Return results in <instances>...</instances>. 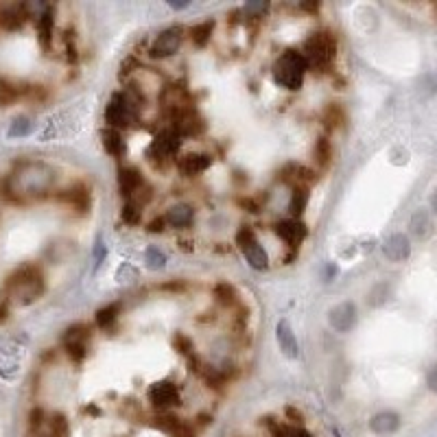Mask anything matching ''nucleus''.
Masks as SVG:
<instances>
[{
  "label": "nucleus",
  "instance_id": "obj_28",
  "mask_svg": "<svg viewBox=\"0 0 437 437\" xmlns=\"http://www.w3.org/2000/svg\"><path fill=\"white\" fill-rule=\"evenodd\" d=\"M214 299H216V304L218 306H223V308H232L236 304V297H239V293H236V289L234 286H232L230 282H218L216 286H214Z\"/></svg>",
  "mask_w": 437,
  "mask_h": 437
},
{
  "label": "nucleus",
  "instance_id": "obj_48",
  "mask_svg": "<svg viewBox=\"0 0 437 437\" xmlns=\"http://www.w3.org/2000/svg\"><path fill=\"white\" fill-rule=\"evenodd\" d=\"M103 256H105V248H103V243H99V248H97V261L99 263L103 261Z\"/></svg>",
  "mask_w": 437,
  "mask_h": 437
},
{
  "label": "nucleus",
  "instance_id": "obj_39",
  "mask_svg": "<svg viewBox=\"0 0 437 437\" xmlns=\"http://www.w3.org/2000/svg\"><path fill=\"white\" fill-rule=\"evenodd\" d=\"M147 263L151 269H162L167 265V256H164L158 248H149L147 250Z\"/></svg>",
  "mask_w": 437,
  "mask_h": 437
},
{
  "label": "nucleus",
  "instance_id": "obj_47",
  "mask_svg": "<svg viewBox=\"0 0 437 437\" xmlns=\"http://www.w3.org/2000/svg\"><path fill=\"white\" fill-rule=\"evenodd\" d=\"M7 313H9V308H7V299H3V302H0V322H5V319H7Z\"/></svg>",
  "mask_w": 437,
  "mask_h": 437
},
{
  "label": "nucleus",
  "instance_id": "obj_4",
  "mask_svg": "<svg viewBox=\"0 0 437 437\" xmlns=\"http://www.w3.org/2000/svg\"><path fill=\"white\" fill-rule=\"evenodd\" d=\"M302 55L308 62V68H315V71H328L337 55V39L331 31H317L313 33L306 44Z\"/></svg>",
  "mask_w": 437,
  "mask_h": 437
},
{
  "label": "nucleus",
  "instance_id": "obj_19",
  "mask_svg": "<svg viewBox=\"0 0 437 437\" xmlns=\"http://www.w3.org/2000/svg\"><path fill=\"white\" fill-rule=\"evenodd\" d=\"M210 164H212V160L206 154H186L177 160V169H180L184 175H199L206 171Z\"/></svg>",
  "mask_w": 437,
  "mask_h": 437
},
{
  "label": "nucleus",
  "instance_id": "obj_49",
  "mask_svg": "<svg viewBox=\"0 0 437 437\" xmlns=\"http://www.w3.org/2000/svg\"><path fill=\"white\" fill-rule=\"evenodd\" d=\"M302 9H306V11H319L322 5L319 3H315V5H302Z\"/></svg>",
  "mask_w": 437,
  "mask_h": 437
},
{
  "label": "nucleus",
  "instance_id": "obj_18",
  "mask_svg": "<svg viewBox=\"0 0 437 437\" xmlns=\"http://www.w3.org/2000/svg\"><path fill=\"white\" fill-rule=\"evenodd\" d=\"M53 31H55V11H53V7H46L37 16V39L44 50H50Z\"/></svg>",
  "mask_w": 437,
  "mask_h": 437
},
{
  "label": "nucleus",
  "instance_id": "obj_5",
  "mask_svg": "<svg viewBox=\"0 0 437 437\" xmlns=\"http://www.w3.org/2000/svg\"><path fill=\"white\" fill-rule=\"evenodd\" d=\"M105 120H107V127L112 129L131 127L133 122L138 120V105H136L127 94L116 92L105 107Z\"/></svg>",
  "mask_w": 437,
  "mask_h": 437
},
{
  "label": "nucleus",
  "instance_id": "obj_7",
  "mask_svg": "<svg viewBox=\"0 0 437 437\" xmlns=\"http://www.w3.org/2000/svg\"><path fill=\"white\" fill-rule=\"evenodd\" d=\"M88 344H90V328L86 324H75L64 335V350L75 363H81L88 357Z\"/></svg>",
  "mask_w": 437,
  "mask_h": 437
},
{
  "label": "nucleus",
  "instance_id": "obj_29",
  "mask_svg": "<svg viewBox=\"0 0 437 437\" xmlns=\"http://www.w3.org/2000/svg\"><path fill=\"white\" fill-rule=\"evenodd\" d=\"M151 425L158 429V431H164V433H169L171 437H175L177 433H180V429H182V425L184 422L177 418V416H173V413H160V416H156L154 420H151Z\"/></svg>",
  "mask_w": 437,
  "mask_h": 437
},
{
  "label": "nucleus",
  "instance_id": "obj_38",
  "mask_svg": "<svg viewBox=\"0 0 437 437\" xmlns=\"http://www.w3.org/2000/svg\"><path fill=\"white\" fill-rule=\"evenodd\" d=\"M31 131V120L26 116H20L13 120V125L9 127V138H16V136H26Z\"/></svg>",
  "mask_w": 437,
  "mask_h": 437
},
{
  "label": "nucleus",
  "instance_id": "obj_20",
  "mask_svg": "<svg viewBox=\"0 0 437 437\" xmlns=\"http://www.w3.org/2000/svg\"><path fill=\"white\" fill-rule=\"evenodd\" d=\"M276 339H278L280 350L286 354V357H289V359H297V339H295L291 326H289V322H286V319H280L278 322Z\"/></svg>",
  "mask_w": 437,
  "mask_h": 437
},
{
  "label": "nucleus",
  "instance_id": "obj_16",
  "mask_svg": "<svg viewBox=\"0 0 437 437\" xmlns=\"http://www.w3.org/2000/svg\"><path fill=\"white\" fill-rule=\"evenodd\" d=\"M57 199L68 203V206L79 210V212H86L90 208V193H88V188L84 184H75L68 190H62V193L57 195Z\"/></svg>",
  "mask_w": 437,
  "mask_h": 437
},
{
  "label": "nucleus",
  "instance_id": "obj_15",
  "mask_svg": "<svg viewBox=\"0 0 437 437\" xmlns=\"http://www.w3.org/2000/svg\"><path fill=\"white\" fill-rule=\"evenodd\" d=\"M328 319H331V326L335 328V331L348 333V331H352V326L357 324V306H354L352 302L339 304L331 310Z\"/></svg>",
  "mask_w": 437,
  "mask_h": 437
},
{
  "label": "nucleus",
  "instance_id": "obj_23",
  "mask_svg": "<svg viewBox=\"0 0 437 437\" xmlns=\"http://www.w3.org/2000/svg\"><path fill=\"white\" fill-rule=\"evenodd\" d=\"M409 254H411V245H409L407 236L402 234H396L385 243V256L393 263L405 261V258H409Z\"/></svg>",
  "mask_w": 437,
  "mask_h": 437
},
{
  "label": "nucleus",
  "instance_id": "obj_31",
  "mask_svg": "<svg viewBox=\"0 0 437 437\" xmlns=\"http://www.w3.org/2000/svg\"><path fill=\"white\" fill-rule=\"evenodd\" d=\"M118 313H120V304H116V302L107 304V306L97 310V317H94V322H97V326L101 328V331H109V328L116 324Z\"/></svg>",
  "mask_w": 437,
  "mask_h": 437
},
{
  "label": "nucleus",
  "instance_id": "obj_24",
  "mask_svg": "<svg viewBox=\"0 0 437 437\" xmlns=\"http://www.w3.org/2000/svg\"><path fill=\"white\" fill-rule=\"evenodd\" d=\"M214 20H206V22H199L195 26H190V39H193V44L197 48H206L210 44V39L214 35Z\"/></svg>",
  "mask_w": 437,
  "mask_h": 437
},
{
  "label": "nucleus",
  "instance_id": "obj_36",
  "mask_svg": "<svg viewBox=\"0 0 437 437\" xmlns=\"http://www.w3.org/2000/svg\"><path fill=\"white\" fill-rule=\"evenodd\" d=\"M120 216H122V221H125L127 225H140V221H142V210L136 206V203L127 201L125 206H122V210H120Z\"/></svg>",
  "mask_w": 437,
  "mask_h": 437
},
{
  "label": "nucleus",
  "instance_id": "obj_34",
  "mask_svg": "<svg viewBox=\"0 0 437 437\" xmlns=\"http://www.w3.org/2000/svg\"><path fill=\"white\" fill-rule=\"evenodd\" d=\"M173 348H175L177 352H180L186 361H188L190 357H195V354H197L193 339H190L188 335H184V333H177V335L173 337Z\"/></svg>",
  "mask_w": 437,
  "mask_h": 437
},
{
  "label": "nucleus",
  "instance_id": "obj_41",
  "mask_svg": "<svg viewBox=\"0 0 437 437\" xmlns=\"http://www.w3.org/2000/svg\"><path fill=\"white\" fill-rule=\"evenodd\" d=\"M64 44H66V57H68V62H77V44H75V35H73V31H66V37H64Z\"/></svg>",
  "mask_w": 437,
  "mask_h": 437
},
{
  "label": "nucleus",
  "instance_id": "obj_11",
  "mask_svg": "<svg viewBox=\"0 0 437 437\" xmlns=\"http://www.w3.org/2000/svg\"><path fill=\"white\" fill-rule=\"evenodd\" d=\"M273 232H276L289 248H297V245H302V241L308 236V227L304 221H299V218H282V221L273 223Z\"/></svg>",
  "mask_w": 437,
  "mask_h": 437
},
{
  "label": "nucleus",
  "instance_id": "obj_17",
  "mask_svg": "<svg viewBox=\"0 0 437 437\" xmlns=\"http://www.w3.org/2000/svg\"><path fill=\"white\" fill-rule=\"evenodd\" d=\"M164 218H167V223L171 227L184 230V227L193 225V221H195V210H193V206H188V203H175V206H171L169 212L164 214Z\"/></svg>",
  "mask_w": 437,
  "mask_h": 437
},
{
  "label": "nucleus",
  "instance_id": "obj_26",
  "mask_svg": "<svg viewBox=\"0 0 437 437\" xmlns=\"http://www.w3.org/2000/svg\"><path fill=\"white\" fill-rule=\"evenodd\" d=\"M313 158H315L319 169H328L333 162V142L328 136H319L315 147H313Z\"/></svg>",
  "mask_w": 437,
  "mask_h": 437
},
{
  "label": "nucleus",
  "instance_id": "obj_10",
  "mask_svg": "<svg viewBox=\"0 0 437 437\" xmlns=\"http://www.w3.org/2000/svg\"><path fill=\"white\" fill-rule=\"evenodd\" d=\"M149 402H151L158 409V411L167 413V409L182 405L180 389H177L173 382H169V380L156 382V385L149 389Z\"/></svg>",
  "mask_w": 437,
  "mask_h": 437
},
{
  "label": "nucleus",
  "instance_id": "obj_35",
  "mask_svg": "<svg viewBox=\"0 0 437 437\" xmlns=\"http://www.w3.org/2000/svg\"><path fill=\"white\" fill-rule=\"evenodd\" d=\"M48 437H68L71 435V427H68V418L64 413H53V418L48 420Z\"/></svg>",
  "mask_w": 437,
  "mask_h": 437
},
{
  "label": "nucleus",
  "instance_id": "obj_32",
  "mask_svg": "<svg viewBox=\"0 0 437 437\" xmlns=\"http://www.w3.org/2000/svg\"><path fill=\"white\" fill-rule=\"evenodd\" d=\"M411 230L418 239H427L429 234H433V223L425 210L416 212V216L411 218Z\"/></svg>",
  "mask_w": 437,
  "mask_h": 437
},
{
  "label": "nucleus",
  "instance_id": "obj_45",
  "mask_svg": "<svg viewBox=\"0 0 437 437\" xmlns=\"http://www.w3.org/2000/svg\"><path fill=\"white\" fill-rule=\"evenodd\" d=\"M250 13H256V18L261 16V13H267L269 11V3H252V5H248L245 7Z\"/></svg>",
  "mask_w": 437,
  "mask_h": 437
},
{
  "label": "nucleus",
  "instance_id": "obj_2",
  "mask_svg": "<svg viewBox=\"0 0 437 437\" xmlns=\"http://www.w3.org/2000/svg\"><path fill=\"white\" fill-rule=\"evenodd\" d=\"M44 273L37 265H22L7 278L5 295L20 306H29L44 293Z\"/></svg>",
  "mask_w": 437,
  "mask_h": 437
},
{
  "label": "nucleus",
  "instance_id": "obj_13",
  "mask_svg": "<svg viewBox=\"0 0 437 437\" xmlns=\"http://www.w3.org/2000/svg\"><path fill=\"white\" fill-rule=\"evenodd\" d=\"M280 177L286 184H291L293 188H297V186L308 188L310 184L317 182V173L313 169H308V167H304V164H297V162L286 164V167L280 171Z\"/></svg>",
  "mask_w": 437,
  "mask_h": 437
},
{
  "label": "nucleus",
  "instance_id": "obj_33",
  "mask_svg": "<svg viewBox=\"0 0 437 437\" xmlns=\"http://www.w3.org/2000/svg\"><path fill=\"white\" fill-rule=\"evenodd\" d=\"M201 378L206 380V385L210 389H223L225 382H227V374H223L221 370H216V367H208V365H203Z\"/></svg>",
  "mask_w": 437,
  "mask_h": 437
},
{
  "label": "nucleus",
  "instance_id": "obj_40",
  "mask_svg": "<svg viewBox=\"0 0 437 437\" xmlns=\"http://www.w3.org/2000/svg\"><path fill=\"white\" fill-rule=\"evenodd\" d=\"M44 411L39 407L31 409V413H29V433H39V429H42L44 425Z\"/></svg>",
  "mask_w": 437,
  "mask_h": 437
},
{
  "label": "nucleus",
  "instance_id": "obj_27",
  "mask_svg": "<svg viewBox=\"0 0 437 437\" xmlns=\"http://www.w3.org/2000/svg\"><path fill=\"white\" fill-rule=\"evenodd\" d=\"M308 199H310V190H308V188H304V186L293 188L291 201H289L291 218H299V216L304 214V210H306V206H308Z\"/></svg>",
  "mask_w": 437,
  "mask_h": 437
},
{
  "label": "nucleus",
  "instance_id": "obj_30",
  "mask_svg": "<svg viewBox=\"0 0 437 437\" xmlns=\"http://www.w3.org/2000/svg\"><path fill=\"white\" fill-rule=\"evenodd\" d=\"M344 120H346V116H344V109H341L337 103H331L328 105L324 112H322V122H324V127L328 129V131H335L337 127H341L344 125Z\"/></svg>",
  "mask_w": 437,
  "mask_h": 437
},
{
  "label": "nucleus",
  "instance_id": "obj_12",
  "mask_svg": "<svg viewBox=\"0 0 437 437\" xmlns=\"http://www.w3.org/2000/svg\"><path fill=\"white\" fill-rule=\"evenodd\" d=\"M180 147H182V136H180V133H175V131L171 129V131L160 133L158 138L154 140L149 156H151V160H154V158H158V160H169V158H173L177 151H180Z\"/></svg>",
  "mask_w": 437,
  "mask_h": 437
},
{
  "label": "nucleus",
  "instance_id": "obj_3",
  "mask_svg": "<svg viewBox=\"0 0 437 437\" xmlns=\"http://www.w3.org/2000/svg\"><path fill=\"white\" fill-rule=\"evenodd\" d=\"M308 71V62L302 53L286 50L282 53L278 62L273 64V79L276 84L286 90H299L304 84V75Z\"/></svg>",
  "mask_w": 437,
  "mask_h": 437
},
{
  "label": "nucleus",
  "instance_id": "obj_9",
  "mask_svg": "<svg viewBox=\"0 0 437 437\" xmlns=\"http://www.w3.org/2000/svg\"><path fill=\"white\" fill-rule=\"evenodd\" d=\"M173 131L180 136H199L206 131V120L195 107H182L173 114Z\"/></svg>",
  "mask_w": 437,
  "mask_h": 437
},
{
  "label": "nucleus",
  "instance_id": "obj_21",
  "mask_svg": "<svg viewBox=\"0 0 437 437\" xmlns=\"http://www.w3.org/2000/svg\"><path fill=\"white\" fill-rule=\"evenodd\" d=\"M370 429L378 435H389L400 429V416L393 411H382L370 420Z\"/></svg>",
  "mask_w": 437,
  "mask_h": 437
},
{
  "label": "nucleus",
  "instance_id": "obj_25",
  "mask_svg": "<svg viewBox=\"0 0 437 437\" xmlns=\"http://www.w3.org/2000/svg\"><path fill=\"white\" fill-rule=\"evenodd\" d=\"M26 20V9L24 7H9L5 11H0V26L7 31H16L24 24Z\"/></svg>",
  "mask_w": 437,
  "mask_h": 437
},
{
  "label": "nucleus",
  "instance_id": "obj_22",
  "mask_svg": "<svg viewBox=\"0 0 437 437\" xmlns=\"http://www.w3.org/2000/svg\"><path fill=\"white\" fill-rule=\"evenodd\" d=\"M101 140H103V147H105V151L109 156H114V158H122L127 151V147H125V140H122V136L118 129H112V127H105L101 131Z\"/></svg>",
  "mask_w": 437,
  "mask_h": 437
},
{
  "label": "nucleus",
  "instance_id": "obj_8",
  "mask_svg": "<svg viewBox=\"0 0 437 437\" xmlns=\"http://www.w3.org/2000/svg\"><path fill=\"white\" fill-rule=\"evenodd\" d=\"M182 42H184V29H182V26H169V29H164L156 37V42L151 44V50H149V55H151L154 59H169V57H173L177 50H180Z\"/></svg>",
  "mask_w": 437,
  "mask_h": 437
},
{
  "label": "nucleus",
  "instance_id": "obj_42",
  "mask_svg": "<svg viewBox=\"0 0 437 437\" xmlns=\"http://www.w3.org/2000/svg\"><path fill=\"white\" fill-rule=\"evenodd\" d=\"M284 413H286V418H289L295 427H304V413L299 411V409H295V407H286V409H284Z\"/></svg>",
  "mask_w": 437,
  "mask_h": 437
},
{
  "label": "nucleus",
  "instance_id": "obj_50",
  "mask_svg": "<svg viewBox=\"0 0 437 437\" xmlns=\"http://www.w3.org/2000/svg\"><path fill=\"white\" fill-rule=\"evenodd\" d=\"M431 208L435 210V214H437V190L433 193V197H431Z\"/></svg>",
  "mask_w": 437,
  "mask_h": 437
},
{
  "label": "nucleus",
  "instance_id": "obj_44",
  "mask_svg": "<svg viewBox=\"0 0 437 437\" xmlns=\"http://www.w3.org/2000/svg\"><path fill=\"white\" fill-rule=\"evenodd\" d=\"M239 203H241V206H243L245 210H248V212H254V214H256V212H261V206H258V201H256V199L245 197V199H241Z\"/></svg>",
  "mask_w": 437,
  "mask_h": 437
},
{
  "label": "nucleus",
  "instance_id": "obj_46",
  "mask_svg": "<svg viewBox=\"0 0 437 437\" xmlns=\"http://www.w3.org/2000/svg\"><path fill=\"white\" fill-rule=\"evenodd\" d=\"M427 382H429V389L437 393V365H435L433 370L429 372V376H427Z\"/></svg>",
  "mask_w": 437,
  "mask_h": 437
},
{
  "label": "nucleus",
  "instance_id": "obj_43",
  "mask_svg": "<svg viewBox=\"0 0 437 437\" xmlns=\"http://www.w3.org/2000/svg\"><path fill=\"white\" fill-rule=\"evenodd\" d=\"M167 225H169V223H167V218H164V216H156L154 221L147 225V230L151 232V234H160V232L167 230Z\"/></svg>",
  "mask_w": 437,
  "mask_h": 437
},
{
  "label": "nucleus",
  "instance_id": "obj_37",
  "mask_svg": "<svg viewBox=\"0 0 437 437\" xmlns=\"http://www.w3.org/2000/svg\"><path fill=\"white\" fill-rule=\"evenodd\" d=\"M20 97V90L16 86L7 84V81H0V105H11Z\"/></svg>",
  "mask_w": 437,
  "mask_h": 437
},
{
  "label": "nucleus",
  "instance_id": "obj_51",
  "mask_svg": "<svg viewBox=\"0 0 437 437\" xmlns=\"http://www.w3.org/2000/svg\"><path fill=\"white\" fill-rule=\"evenodd\" d=\"M433 9H435V18H437V5H435V7H433Z\"/></svg>",
  "mask_w": 437,
  "mask_h": 437
},
{
  "label": "nucleus",
  "instance_id": "obj_1",
  "mask_svg": "<svg viewBox=\"0 0 437 437\" xmlns=\"http://www.w3.org/2000/svg\"><path fill=\"white\" fill-rule=\"evenodd\" d=\"M55 184V171L44 162H20L5 184V197L13 203H24L29 199H42L50 193Z\"/></svg>",
  "mask_w": 437,
  "mask_h": 437
},
{
  "label": "nucleus",
  "instance_id": "obj_6",
  "mask_svg": "<svg viewBox=\"0 0 437 437\" xmlns=\"http://www.w3.org/2000/svg\"><path fill=\"white\" fill-rule=\"evenodd\" d=\"M236 248L245 256V261L250 263V267H254L256 271H265L269 267V256L263 250L261 241L256 239V232L252 227L243 225L236 232Z\"/></svg>",
  "mask_w": 437,
  "mask_h": 437
},
{
  "label": "nucleus",
  "instance_id": "obj_14",
  "mask_svg": "<svg viewBox=\"0 0 437 437\" xmlns=\"http://www.w3.org/2000/svg\"><path fill=\"white\" fill-rule=\"evenodd\" d=\"M145 184H147V180L136 167H120L118 169V186H120V193L127 197V201L138 193Z\"/></svg>",
  "mask_w": 437,
  "mask_h": 437
}]
</instances>
